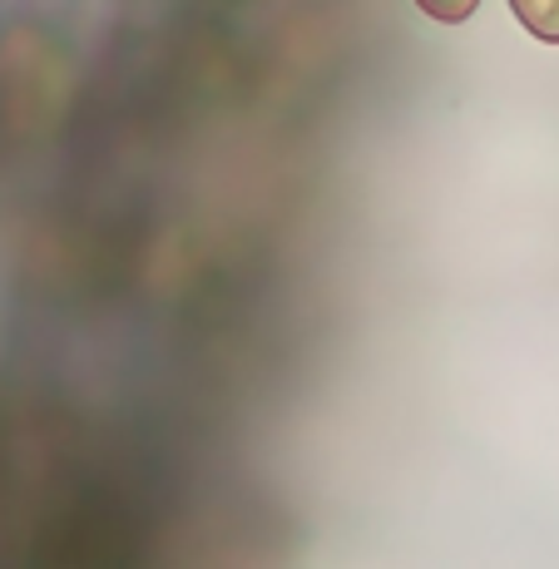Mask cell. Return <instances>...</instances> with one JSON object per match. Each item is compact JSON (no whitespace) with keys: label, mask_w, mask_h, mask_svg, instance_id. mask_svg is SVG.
I'll list each match as a JSON object with an SVG mask.
<instances>
[{"label":"cell","mask_w":559,"mask_h":569,"mask_svg":"<svg viewBox=\"0 0 559 569\" xmlns=\"http://www.w3.org/2000/svg\"><path fill=\"white\" fill-rule=\"evenodd\" d=\"M515 20L545 46H559V0H510Z\"/></svg>","instance_id":"obj_1"},{"label":"cell","mask_w":559,"mask_h":569,"mask_svg":"<svg viewBox=\"0 0 559 569\" xmlns=\"http://www.w3.org/2000/svg\"><path fill=\"white\" fill-rule=\"evenodd\" d=\"M416 6L431 20H441V26H460V20H470L480 10V0H416Z\"/></svg>","instance_id":"obj_2"}]
</instances>
